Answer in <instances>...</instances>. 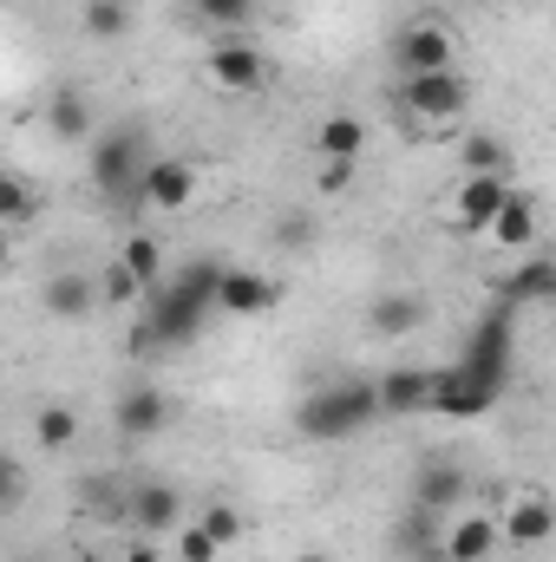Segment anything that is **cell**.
Instances as JSON below:
<instances>
[{"label":"cell","instance_id":"1","mask_svg":"<svg viewBox=\"0 0 556 562\" xmlns=\"http://www.w3.org/2000/svg\"><path fill=\"white\" fill-rule=\"evenodd\" d=\"M374 419H380V380H334V386H314L294 406V431L314 438V445H341Z\"/></svg>","mask_w":556,"mask_h":562},{"label":"cell","instance_id":"2","mask_svg":"<svg viewBox=\"0 0 556 562\" xmlns=\"http://www.w3.org/2000/svg\"><path fill=\"white\" fill-rule=\"evenodd\" d=\"M203 314H210V301L203 294H190L184 281H164V288H151L144 294V340L151 347H184V340H197V327H203Z\"/></svg>","mask_w":556,"mask_h":562},{"label":"cell","instance_id":"3","mask_svg":"<svg viewBox=\"0 0 556 562\" xmlns=\"http://www.w3.org/2000/svg\"><path fill=\"white\" fill-rule=\"evenodd\" d=\"M498 400H504V380H491V373H478L465 360H452V367L432 373V413L438 419H485Z\"/></svg>","mask_w":556,"mask_h":562},{"label":"cell","instance_id":"4","mask_svg":"<svg viewBox=\"0 0 556 562\" xmlns=\"http://www.w3.org/2000/svg\"><path fill=\"white\" fill-rule=\"evenodd\" d=\"M151 170V150H144V132L138 125H112L105 138L92 144V183L105 196H132Z\"/></svg>","mask_w":556,"mask_h":562},{"label":"cell","instance_id":"5","mask_svg":"<svg viewBox=\"0 0 556 562\" xmlns=\"http://www.w3.org/2000/svg\"><path fill=\"white\" fill-rule=\"evenodd\" d=\"M458 360L478 367V373H491V380H511V360H518V307L498 301V307L465 334V353H458Z\"/></svg>","mask_w":556,"mask_h":562},{"label":"cell","instance_id":"6","mask_svg":"<svg viewBox=\"0 0 556 562\" xmlns=\"http://www.w3.org/2000/svg\"><path fill=\"white\" fill-rule=\"evenodd\" d=\"M203 79H210L216 92H230V99H249V92L269 86V59H263V46H249V40H223V46L203 53Z\"/></svg>","mask_w":556,"mask_h":562},{"label":"cell","instance_id":"7","mask_svg":"<svg viewBox=\"0 0 556 562\" xmlns=\"http://www.w3.org/2000/svg\"><path fill=\"white\" fill-rule=\"evenodd\" d=\"M407 112L425 119V125H445V119H458V112H471V86L458 79V72H419L407 79Z\"/></svg>","mask_w":556,"mask_h":562},{"label":"cell","instance_id":"8","mask_svg":"<svg viewBox=\"0 0 556 562\" xmlns=\"http://www.w3.org/2000/svg\"><path fill=\"white\" fill-rule=\"evenodd\" d=\"M393 59H400L407 79H419V72H452L458 46H452V33H445L438 20H413V26L393 40Z\"/></svg>","mask_w":556,"mask_h":562},{"label":"cell","instance_id":"9","mask_svg":"<svg viewBox=\"0 0 556 562\" xmlns=\"http://www.w3.org/2000/svg\"><path fill=\"white\" fill-rule=\"evenodd\" d=\"M197 164L190 157H151V170H144L138 196L151 210H164V216H177V210H190V196H197Z\"/></svg>","mask_w":556,"mask_h":562},{"label":"cell","instance_id":"10","mask_svg":"<svg viewBox=\"0 0 556 562\" xmlns=\"http://www.w3.org/2000/svg\"><path fill=\"white\" fill-rule=\"evenodd\" d=\"M511 203V177H465L458 183V203H452V216H458V229L465 236H491V223H498V210Z\"/></svg>","mask_w":556,"mask_h":562},{"label":"cell","instance_id":"11","mask_svg":"<svg viewBox=\"0 0 556 562\" xmlns=\"http://www.w3.org/2000/svg\"><path fill=\"white\" fill-rule=\"evenodd\" d=\"M380 413H387V419L432 413V373H425V367H393V373H380Z\"/></svg>","mask_w":556,"mask_h":562},{"label":"cell","instance_id":"12","mask_svg":"<svg viewBox=\"0 0 556 562\" xmlns=\"http://www.w3.org/2000/svg\"><path fill=\"white\" fill-rule=\"evenodd\" d=\"M551 537H556V504L551 497H537V491H524V497L504 510V543L537 550V543H551Z\"/></svg>","mask_w":556,"mask_h":562},{"label":"cell","instance_id":"13","mask_svg":"<svg viewBox=\"0 0 556 562\" xmlns=\"http://www.w3.org/2000/svg\"><path fill=\"white\" fill-rule=\"evenodd\" d=\"M425 321H432L425 294H380V301L367 307V334H380V340H407Z\"/></svg>","mask_w":556,"mask_h":562},{"label":"cell","instance_id":"14","mask_svg":"<svg viewBox=\"0 0 556 562\" xmlns=\"http://www.w3.org/2000/svg\"><path fill=\"white\" fill-rule=\"evenodd\" d=\"M112 425H119V438H157V431L170 425V400H164L157 386H132V393L119 400Z\"/></svg>","mask_w":556,"mask_h":562},{"label":"cell","instance_id":"15","mask_svg":"<svg viewBox=\"0 0 556 562\" xmlns=\"http://www.w3.org/2000/svg\"><path fill=\"white\" fill-rule=\"evenodd\" d=\"M269 307H276V281H263L256 269H230V276H223L216 314H230V321H249V314H269Z\"/></svg>","mask_w":556,"mask_h":562},{"label":"cell","instance_id":"16","mask_svg":"<svg viewBox=\"0 0 556 562\" xmlns=\"http://www.w3.org/2000/svg\"><path fill=\"white\" fill-rule=\"evenodd\" d=\"M498 301L531 307V301H556V256H531L511 276H498Z\"/></svg>","mask_w":556,"mask_h":562},{"label":"cell","instance_id":"17","mask_svg":"<svg viewBox=\"0 0 556 562\" xmlns=\"http://www.w3.org/2000/svg\"><path fill=\"white\" fill-rule=\"evenodd\" d=\"M498 543H504V524H491V517H478V510H471V517H458V524H452L445 557H452V562H485Z\"/></svg>","mask_w":556,"mask_h":562},{"label":"cell","instance_id":"18","mask_svg":"<svg viewBox=\"0 0 556 562\" xmlns=\"http://www.w3.org/2000/svg\"><path fill=\"white\" fill-rule=\"evenodd\" d=\"M314 157H321V164H327V157H367V119H354V112L321 119V125H314Z\"/></svg>","mask_w":556,"mask_h":562},{"label":"cell","instance_id":"19","mask_svg":"<svg viewBox=\"0 0 556 562\" xmlns=\"http://www.w3.org/2000/svg\"><path fill=\"white\" fill-rule=\"evenodd\" d=\"M413 497H419V510H452V504L465 497V471H458L452 458H438V464H419Z\"/></svg>","mask_w":556,"mask_h":562},{"label":"cell","instance_id":"20","mask_svg":"<svg viewBox=\"0 0 556 562\" xmlns=\"http://www.w3.org/2000/svg\"><path fill=\"white\" fill-rule=\"evenodd\" d=\"M531 236H537V203L524 196V190H511V203L498 210V223H491V243L498 249H511V256H524L531 249Z\"/></svg>","mask_w":556,"mask_h":562},{"label":"cell","instance_id":"21","mask_svg":"<svg viewBox=\"0 0 556 562\" xmlns=\"http://www.w3.org/2000/svg\"><path fill=\"white\" fill-rule=\"evenodd\" d=\"M92 301H99V281L92 276H53L46 281V314L53 321H86Z\"/></svg>","mask_w":556,"mask_h":562},{"label":"cell","instance_id":"22","mask_svg":"<svg viewBox=\"0 0 556 562\" xmlns=\"http://www.w3.org/2000/svg\"><path fill=\"white\" fill-rule=\"evenodd\" d=\"M177 510H184V504H177L170 484H138V491H132V524H138L144 537H164V530L177 524Z\"/></svg>","mask_w":556,"mask_h":562},{"label":"cell","instance_id":"23","mask_svg":"<svg viewBox=\"0 0 556 562\" xmlns=\"http://www.w3.org/2000/svg\"><path fill=\"white\" fill-rule=\"evenodd\" d=\"M458 164H465V177H511V150L498 138H485V132H471L458 144Z\"/></svg>","mask_w":556,"mask_h":562},{"label":"cell","instance_id":"24","mask_svg":"<svg viewBox=\"0 0 556 562\" xmlns=\"http://www.w3.org/2000/svg\"><path fill=\"white\" fill-rule=\"evenodd\" d=\"M46 119H53V138H66V144L92 138V105H86L79 92H53V105H46Z\"/></svg>","mask_w":556,"mask_h":562},{"label":"cell","instance_id":"25","mask_svg":"<svg viewBox=\"0 0 556 562\" xmlns=\"http://www.w3.org/2000/svg\"><path fill=\"white\" fill-rule=\"evenodd\" d=\"M119 262L144 281V288H164V249H157V236H125V249H119Z\"/></svg>","mask_w":556,"mask_h":562},{"label":"cell","instance_id":"26","mask_svg":"<svg viewBox=\"0 0 556 562\" xmlns=\"http://www.w3.org/2000/svg\"><path fill=\"white\" fill-rule=\"evenodd\" d=\"M33 438H40L46 451H66V445L79 438V413H73V406H40V419H33Z\"/></svg>","mask_w":556,"mask_h":562},{"label":"cell","instance_id":"27","mask_svg":"<svg viewBox=\"0 0 556 562\" xmlns=\"http://www.w3.org/2000/svg\"><path fill=\"white\" fill-rule=\"evenodd\" d=\"M86 33H92V40H125V33H132L125 0H86Z\"/></svg>","mask_w":556,"mask_h":562},{"label":"cell","instance_id":"28","mask_svg":"<svg viewBox=\"0 0 556 562\" xmlns=\"http://www.w3.org/2000/svg\"><path fill=\"white\" fill-rule=\"evenodd\" d=\"M99 294H105L112 307H132V301H144V294H151V288H144V281L132 276L125 262H105V276H99Z\"/></svg>","mask_w":556,"mask_h":562},{"label":"cell","instance_id":"29","mask_svg":"<svg viewBox=\"0 0 556 562\" xmlns=\"http://www.w3.org/2000/svg\"><path fill=\"white\" fill-rule=\"evenodd\" d=\"M26 216H33V190L20 177H0V223L7 229H26Z\"/></svg>","mask_w":556,"mask_h":562},{"label":"cell","instance_id":"30","mask_svg":"<svg viewBox=\"0 0 556 562\" xmlns=\"http://www.w3.org/2000/svg\"><path fill=\"white\" fill-rule=\"evenodd\" d=\"M197 7V20H210V26H249L256 20V0H190Z\"/></svg>","mask_w":556,"mask_h":562},{"label":"cell","instance_id":"31","mask_svg":"<svg viewBox=\"0 0 556 562\" xmlns=\"http://www.w3.org/2000/svg\"><path fill=\"white\" fill-rule=\"evenodd\" d=\"M197 524H203V530L216 537V550H230V543L243 537V510H236V504H210V510H203Z\"/></svg>","mask_w":556,"mask_h":562},{"label":"cell","instance_id":"32","mask_svg":"<svg viewBox=\"0 0 556 562\" xmlns=\"http://www.w3.org/2000/svg\"><path fill=\"white\" fill-rule=\"evenodd\" d=\"M354 177H360V157H327L314 183H321V196H347V190H354Z\"/></svg>","mask_w":556,"mask_h":562},{"label":"cell","instance_id":"33","mask_svg":"<svg viewBox=\"0 0 556 562\" xmlns=\"http://www.w3.org/2000/svg\"><path fill=\"white\" fill-rule=\"evenodd\" d=\"M177 557H184V562H216L223 550H216V537H210L203 524H190V530L177 537Z\"/></svg>","mask_w":556,"mask_h":562},{"label":"cell","instance_id":"34","mask_svg":"<svg viewBox=\"0 0 556 562\" xmlns=\"http://www.w3.org/2000/svg\"><path fill=\"white\" fill-rule=\"evenodd\" d=\"M281 249H308L314 243V229H308V216H281V236H276Z\"/></svg>","mask_w":556,"mask_h":562},{"label":"cell","instance_id":"35","mask_svg":"<svg viewBox=\"0 0 556 562\" xmlns=\"http://www.w3.org/2000/svg\"><path fill=\"white\" fill-rule=\"evenodd\" d=\"M125 562H164V557H157V543H132V550H125Z\"/></svg>","mask_w":556,"mask_h":562},{"label":"cell","instance_id":"36","mask_svg":"<svg viewBox=\"0 0 556 562\" xmlns=\"http://www.w3.org/2000/svg\"><path fill=\"white\" fill-rule=\"evenodd\" d=\"M413 562H452V557H445V543H419Z\"/></svg>","mask_w":556,"mask_h":562},{"label":"cell","instance_id":"37","mask_svg":"<svg viewBox=\"0 0 556 562\" xmlns=\"http://www.w3.org/2000/svg\"><path fill=\"white\" fill-rule=\"evenodd\" d=\"M294 562H334V557H321V550H301V557H294Z\"/></svg>","mask_w":556,"mask_h":562}]
</instances>
